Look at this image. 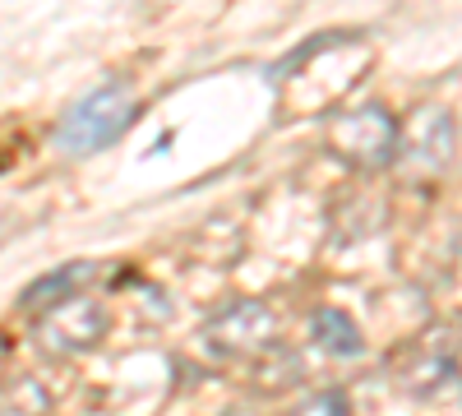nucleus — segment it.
Masks as SVG:
<instances>
[{
    "label": "nucleus",
    "mask_w": 462,
    "mask_h": 416,
    "mask_svg": "<svg viewBox=\"0 0 462 416\" xmlns=\"http://www.w3.org/2000/svg\"><path fill=\"white\" fill-rule=\"evenodd\" d=\"M134 121V102L121 84H102L97 93H88L84 102H74L60 125H56V143L65 153H97L111 139H121Z\"/></svg>",
    "instance_id": "f257e3e1"
},
{
    "label": "nucleus",
    "mask_w": 462,
    "mask_h": 416,
    "mask_svg": "<svg viewBox=\"0 0 462 416\" xmlns=\"http://www.w3.org/2000/svg\"><path fill=\"white\" fill-rule=\"evenodd\" d=\"M337 143H342L352 158H361V162H383V158L393 153V121L383 116L379 106L356 111V116H346V121L337 125Z\"/></svg>",
    "instance_id": "f03ea898"
},
{
    "label": "nucleus",
    "mask_w": 462,
    "mask_h": 416,
    "mask_svg": "<svg viewBox=\"0 0 462 416\" xmlns=\"http://www.w3.org/2000/svg\"><path fill=\"white\" fill-rule=\"evenodd\" d=\"M315 337H319V347H328L333 356H361V328L346 319L342 310H319L315 315Z\"/></svg>",
    "instance_id": "7ed1b4c3"
},
{
    "label": "nucleus",
    "mask_w": 462,
    "mask_h": 416,
    "mask_svg": "<svg viewBox=\"0 0 462 416\" xmlns=\"http://www.w3.org/2000/svg\"><path fill=\"white\" fill-rule=\"evenodd\" d=\"M88 273H93L88 263H79V269H74V263H65V269H56L51 278H42L37 287H28V306H56V300H65L60 291L74 287V282H84Z\"/></svg>",
    "instance_id": "20e7f679"
},
{
    "label": "nucleus",
    "mask_w": 462,
    "mask_h": 416,
    "mask_svg": "<svg viewBox=\"0 0 462 416\" xmlns=\"http://www.w3.org/2000/svg\"><path fill=\"white\" fill-rule=\"evenodd\" d=\"M300 416H346V402L337 393H324V398H315L310 407H305Z\"/></svg>",
    "instance_id": "39448f33"
}]
</instances>
